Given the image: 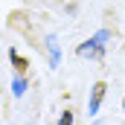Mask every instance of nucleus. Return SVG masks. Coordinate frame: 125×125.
<instances>
[{
    "label": "nucleus",
    "instance_id": "nucleus-4",
    "mask_svg": "<svg viewBox=\"0 0 125 125\" xmlns=\"http://www.w3.org/2000/svg\"><path fill=\"white\" fill-rule=\"evenodd\" d=\"M47 47H50V64H52V67H58V44H55V35H50V38H47Z\"/></svg>",
    "mask_w": 125,
    "mask_h": 125
},
{
    "label": "nucleus",
    "instance_id": "nucleus-3",
    "mask_svg": "<svg viewBox=\"0 0 125 125\" xmlns=\"http://www.w3.org/2000/svg\"><path fill=\"white\" fill-rule=\"evenodd\" d=\"M9 61H12V67H15V73H18V76H23V73L29 70V58H23L18 50H9Z\"/></svg>",
    "mask_w": 125,
    "mask_h": 125
},
{
    "label": "nucleus",
    "instance_id": "nucleus-6",
    "mask_svg": "<svg viewBox=\"0 0 125 125\" xmlns=\"http://www.w3.org/2000/svg\"><path fill=\"white\" fill-rule=\"evenodd\" d=\"M73 122H76V116H73V111L67 108V111H64L61 116H58V125H73Z\"/></svg>",
    "mask_w": 125,
    "mask_h": 125
},
{
    "label": "nucleus",
    "instance_id": "nucleus-5",
    "mask_svg": "<svg viewBox=\"0 0 125 125\" xmlns=\"http://www.w3.org/2000/svg\"><path fill=\"white\" fill-rule=\"evenodd\" d=\"M12 93H15V96H23V93H26V79H23V76H18V79L12 82Z\"/></svg>",
    "mask_w": 125,
    "mask_h": 125
},
{
    "label": "nucleus",
    "instance_id": "nucleus-1",
    "mask_svg": "<svg viewBox=\"0 0 125 125\" xmlns=\"http://www.w3.org/2000/svg\"><path fill=\"white\" fill-rule=\"evenodd\" d=\"M102 41H108V32H99L96 38L79 44V47H76V55H79V58H102V55H105V44H102Z\"/></svg>",
    "mask_w": 125,
    "mask_h": 125
},
{
    "label": "nucleus",
    "instance_id": "nucleus-7",
    "mask_svg": "<svg viewBox=\"0 0 125 125\" xmlns=\"http://www.w3.org/2000/svg\"><path fill=\"white\" fill-rule=\"evenodd\" d=\"M122 111H125V99H122Z\"/></svg>",
    "mask_w": 125,
    "mask_h": 125
},
{
    "label": "nucleus",
    "instance_id": "nucleus-2",
    "mask_svg": "<svg viewBox=\"0 0 125 125\" xmlns=\"http://www.w3.org/2000/svg\"><path fill=\"white\" fill-rule=\"evenodd\" d=\"M105 93H108V84H105V82H96L93 87H90V99H87V114H90V116H96V114H99Z\"/></svg>",
    "mask_w": 125,
    "mask_h": 125
}]
</instances>
